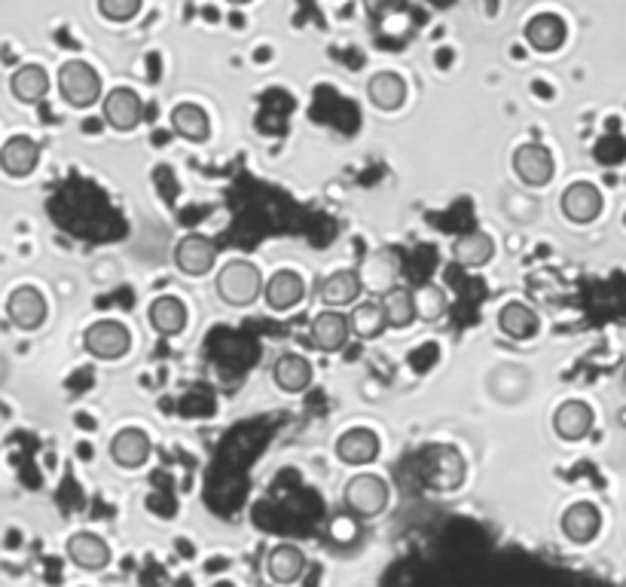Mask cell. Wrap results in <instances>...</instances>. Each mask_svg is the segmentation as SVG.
<instances>
[{
    "label": "cell",
    "instance_id": "52a82bcc",
    "mask_svg": "<svg viewBox=\"0 0 626 587\" xmlns=\"http://www.w3.org/2000/svg\"><path fill=\"white\" fill-rule=\"evenodd\" d=\"M175 263L184 276H209L211 270H214V263H217V245L211 242L209 236H202V233H190V236H184L177 242Z\"/></svg>",
    "mask_w": 626,
    "mask_h": 587
},
{
    "label": "cell",
    "instance_id": "6da1fadb",
    "mask_svg": "<svg viewBox=\"0 0 626 587\" xmlns=\"http://www.w3.org/2000/svg\"><path fill=\"white\" fill-rule=\"evenodd\" d=\"M465 457L450 444H434L418 453V477L434 492H455L465 484Z\"/></svg>",
    "mask_w": 626,
    "mask_h": 587
},
{
    "label": "cell",
    "instance_id": "5b68a950",
    "mask_svg": "<svg viewBox=\"0 0 626 587\" xmlns=\"http://www.w3.org/2000/svg\"><path fill=\"white\" fill-rule=\"evenodd\" d=\"M83 346H86V352L96 355V359L116 361L129 352L132 334L126 325H120V322H113V319H101L96 325L86 327Z\"/></svg>",
    "mask_w": 626,
    "mask_h": 587
},
{
    "label": "cell",
    "instance_id": "277c9868",
    "mask_svg": "<svg viewBox=\"0 0 626 587\" xmlns=\"http://www.w3.org/2000/svg\"><path fill=\"white\" fill-rule=\"evenodd\" d=\"M59 92L71 108H92L101 98V77L83 59H71L59 67Z\"/></svg>",
    "mask_w": 626,
    "mask_h": 587
},
{
    "label": "cell",
    "instance_id": "3957f363",
    "mask_svg": "<svg viewBox=\"0 0 626 587\" xmlns=\"http://www.w3.org/2000/svg\"><path fill=\"white\" fill-rule=\"evenodd\" d=\"M342 502L352 511L354 517L361 521H370V517H379L383 511L391 502V492H388V484L379 477V474H354L352 480L346 484V492H342Z\"/></svg>",
    "mask_w": 626,
    "mask_h": 587
},
{
    "label": "cell",
    "instance_id": "30bf717a",
    "mask_svg": "<svg viewBox=\"0 0 626 587\" xmlns=\"http://www.w3.org/2000/svg\"><path fill=\"white\" fill-rule=\"evenodd\" d=\"M553 153L544 145H523L514 153L516 178L526 187H544L553 180Z\"/></svg>",
    "mask_w": 626,
    "mask_h": 587
},
{
    "label": "cell",
    "instance_id": "4316f807",
    "mask_svg": "<svg viewBox=\"0 0 626 587\" xmlns=\"http://www.w3.org/2000/svg\"><path fill=\"white\" fill-rule=\"evenodd\" d=\"M492 254H496V242L480 229L462 233L452 242V261L462 263V266H483V263L492 261Z\"/></svg>",
    "mask_w": 626,
    "mask_h": 587
},
{
    "label": "cell",
    "instance_id": "d6986e66",
    "mask_svg": "<svg viewBox=\"0 0 626 587\" xmlns=\"http://www.w3.org/2000/svg\"><path fill=\"white\" fill-rule=\"evenodd\" d=\"M337 457L346 465H367V462L379 457V435L370 432V428H349L337 440Z\"/></svg>",
    "mask_w": 626,
    "mask_h": 587
},
{
    "label": "cell",
    "instance_id": "484cf974",
    "mask_svg": "<svg viewBox=\"0 0 626 587\" xmlns=\"http://www.w3.org/2000/svg\"><path fill=\"white\" fill-rule=\"evenodd\" d=\"M526 40L538 52H553V49H560L565 43V22L556 13H541V16L529 18Z\"/></svg>",
    "mask_w": 626,
    "mask_h": 587
},
{
    "label": "cell",
    "instance_id": "4fadbf2b",
    "mask_svg": "<svg viewBox=\"0 0 626 587\" xmlns=\"http://www.w3.org/2000/svg\"><path fill=\"white\" fill-rule=\"evenodd\" d=\"M263 297H266V307L275 312H288L293 307H300L305 297L303 278L297 276L293 270H278L270 276V282L263 285Z\"/></svg>",
    "mask_w": 626,
    "mask_h": 587
},
{
    "label": "cell",
    "instance_id": "f546056e",
    "mask_svg": "<svg viewBox=\"0 0 626 587\" xmlns=\"http://www.w3.org/2000/svg\"><path fill=\"white\" fill-rule=\"evenodd\" d=\"M383 310H386L388 327H406L416 322V300L406 288H391L383 294Z\"/></svg>",
    "mask_w": 626,
    "mask_h": 587
},
{
    "label": "cell",
    "instance_id": "2e32d148",
    "mask_svg": "<svg viewBox=\"0 0 626 587\" xmlns=\"http://www.w3.org/2000/svg\"><path fill=\"white\" fill-rule=\"evenodd\" d=\"M602 529V511L593 502H575L562 514V533L575 545H590Z\"/></svg>",
    "mask_w": 626,
    "mask_h": 587
},
{
    "label": "cell",
    "instance_id": "cb8c5ba5",
    "mask_svg": "<svg viewBox=\"0 0 626 587\" xmlns=\"http://www.w3.org/2000/svg\"><path fill=\"white\" fill-rule=\"evenodd\" d=\"M498 327H501V334L511 337V340H529V337L538 334V315H535V310L526 307V303L511 300V303H504L501 312H498Z\"/></svg>",
    "mask_w": 626,
    "mask_h": 587
},
{
    "label": "cell",
    "instance_id": "603a6c76",
    "mask_svg": "<svg viewBox=\"0 0 626 587\" xmlns=\"http://www.w3.org/2000/svg\"><path fill=\"white\" fill-rule=\"evenodd\" d=\"M367 96L379 111H398L403 101H406V83H403L401 74H395V71H379V74L370 77Z\"/></svg>",
    "mask_w": 626,
    "mask_h": 587
},
{
    "label": "cell",
    "instance_id": "8fae6325",
    "mask_svg": "<svg viewBox=\"0 0 626 587\" xmlns=\"http://www.w3.org/2000/svg\"><path fill=\"white\" fill-rule=\"evenodd\" d=\"M562 214L572 224H593L596 217L602 214V193L599 187L590 180H578L572 187H565L562 193Z\"/></svg>",
    "mask_w": 626,
    "mask_h": 587
},
{
    "label": "cell",
    "instance_id": "f1b7e54d",
    "mask_svg": "<svg viewBox=\"0 0 626 587\" xmlns=\"http://www.w3.org/2000/svg\"><path fill=\"white\" fill-rule=\"evenodd\" d=\"M10 89H13V96H16L22 104H37V101L49 92V74L40 65H22L16 74H13Z\"/></svg>",
    "mask_w": 626,
    "mask_h": 587
},
{
    "label": "cell",
    "instance_id": "e0dca14e",
    "mask_svg": "<svg viewBox=\"0 0 626 587\" xmlns=\"http://www.w3.org/2000/svg\"><path fill=\"white\" fill-rule=\"evenodd\" d=\"M593 428V410L584 401H565L553 413V432L560 435L562 440H580L590 435Z\"/></svg>",
    "mask_w": 626,
    "mask_h": 587
},
{
    "label": "cell",
    "instance_id": "ffe728a7",
    "mask_svg": "<svg viewBox=\"0 0 626 587\" xmlns=\"http://www.w3.org/2000/svg\"><path fill=\"white\" fill-rule=\"evenodd\" d=\"M266 572L278 585H293L305 572V554L297 545H275L266 557Z\"/></svg>",
    "mask_w": 626,
    "mask_h": 587
},
{
    "label": "cell",
    "instance_id": "7402d4cb",
    "mask_svg": "<svg viewBox=\"0 0 626 587\" xmlns=\"http://www.w3.org/2000/svg\"><path fill=\"white\" fill-rule=\"evenodd\" d=\"M273 379L278 389L290 391V395L305 391L312 386V364L303 355H297V352H285L281 359L275 361Z\"/></svg>",
    "mask_w": 626,
    "mask_h": 587
},
{
    "label": "cell",
    "instance_id": "7a4b0ae2",
    "mask_svg": "<svg viewBox=\"0 0 626 587\" xmlns=\"http://www.w3.org/2000/svg\"><path fill=\"white\" fill-rule=\"evenodd\" d=\"M214 288H217V297L224 303L241 310V307H251L263 294V276H260V270L251 261H229L217 273Z\"/></svg>",
    "mask_w": 626,
    "mask_h": 587
},
{
    "label": "cell",
    "instance_id": "d4e9b609",
    "mask_svg": "<svg viewBox=\"0 0 626 587\" xmlns=\"http://www.w3.org/2000/svg\"><path fill=\"white\" fill-rule=\"evenodd\" d=\"M172 129L184 138V141H209L211 135V120L209 114L193 104V101H184V104H177L175 111H172Z\"/></svg>",
    "mask_w": 626,
    "mask_h": 587
},
{
    "label": "cell",
    "instance_id": "44dd1931",
    "mask_svg": "<svg viewBox=\"0 0 626 587\" xmlns=\"http://www.w3.org/2000/svg\"><path fill=\"white\" fill-rule=\"evenodd\" d=\"M361 273L358 270H337L334 276L324 278L322 285V300L324 307L330 310H342V307H352L354 300L361 297Z\"/></svg>",
    "mask_w": 626,
    "mask_h": 587
},
{
    "label": "cell",
    "instance_id": "8992f818",
    "mask_svg": "<svg viewBox=\"0 0 626 587\" xmlns=\"http://www.w3.org/2000/svg\"><path fill=\"white\" fill-rule=\"evenodd\" d=\"M349 334H352V325H349V315H342L339 310L318 312L309 325V342L324 352V355H334V352H342L346 342H349Z\"/></svg>",
    "mask_w": 626,
    "mask_h": 587
},
{
    "label": "cell",
    "instance_id": "1f68e13d",
    "mask_svg": "<svg viewBox=\"0 0 626 587\" xmlns=\"http://www.w3.org/2000/svg\"><path fill=\"white\" fill-rule=\"evenodd\" d=\"M364 7H367V13L373 18H386L401 13L403 7H406V0H364Z\"/></svg>",
    "mask_w": 626,
    "mask_h": 587
},
{
    "label": "cell",
    "instance_id": "4dcf8cb0",
    "mask_svg": "<svg viewBox=\"0 0 626 587\" xmlns=\"http://www.w3.org/2000/svg\"><path fill=\"white\" fill-rule=\"evenodd\" d=\"M145 0H98V13L111 22H132L141 13Z\"/></svg>",
    "mask_w": 626,
    "mask_h": 587
},
{
    "label": "cell",
    "instance_id": "9a60e30c",
    "mask_svg": "<svg viewBox=\"0 0 626 587\" xmlns=\"http://www.w3.org/2000/svg\"><path fill=\"white\" fill-rule=\"evenodd\" d=\"M150 450H153V444H150L147 432H141V428H123L111 440V459L120 469H129V472L145 465L147 459H150Z\"/></svg>",
    "mask_w": 626,
    "mask_h": 587
},
{
    "label": "cell",
    "instance_id": "9c48e42d",
    "mask_svg": "<svg viewBox=\"0 0 626 587\" xmlns=\"http://www.w3.org/2000/svg\"><path fill=\"white\" fill-rule=\"evenodd\" d=\"M47 297L32 288V285H22L16 291L10 294V300H7V315H10V322L22 330H37V327L47 322Z\"/></svg>",
    "mask_w": 626,
    "mask_h": 587
},
{
    "label": "cell",
    "instance_id": "83f0119b",
    "mask_svg": "<svg viewBox=\"0 0 626 587\" xmlns=\"http://www.w3.org/2000/svg\"><path fill=\"white\" fill-rule=\"evenodd\" d=\"M349 325H352L354 337H361V340H376V337L388 327L383 300H364V303H358L352 310V315H349Z\"/></svg>",
    "mask_w": 626,
    "mask_h": 587
},
{
    "label": "cell",
    "instance_id": "d6a6232c",
    "mask_svg": "<svg viewBox=\"0 0 626 587\" xmlns=\"http://www.w3.org/2000/svg\"><path fill=\"white\" fill-rule=\"evenodd\" d=\"M229 3H236V7H245V3H251V0H229Z\"/></svg>",
    "mask_w": 626,
    "mask_h": 587
},
{
    "label": "cell",
    "instance_id": "7c38bea8",
    "mask_svg": "<svg viewBox=\"0 0 626 587\" xmlns=\"http://www.w3.org/2000/svg\"><path fill=\"white\" fill-rule=\"evenodd\" d=\"M40 163V145L28 135H13L0 147V168L10 178H28Z\"/></svg>",
    "mask_w": 626,
    "mask_h": 587
},
{
    "label": "cell",
    "instance_id": "836d02e7",
    "mask_svg": "<svg viewBox=\"0 0 626 587\" xmlns=\"http://www.w3.org/2000/svg\"><path fill=\"white\" fill-rule=\"evenodd\" d=\"M624 383H626V367H624Z\"/></svg>",
    "mask_w": 626,
    "mask_h": 587
},
{
    "label": "cell",
    "instance_id": "ba28073f",
    "mask_svg": "<svg viewBox=\"0 0 626 587\" xmlns=\"http://www.w3.org/2000/svg\"><path fill=\"white\" fill-rule=\"evenodd\" d=\"M101 111H104V120H108L111 129L132 132L145 120V101H141V96H138L135 89H129V86H116V89H111V92L104 96Z\"/></svg>",
    "mask_w": 626,
    "mask_h": 587
},
{
    "label": "cell",
    "instance_id": "ac0fdd59",
    "mask_svg": "<svg viewBox=\"0 0 626 587\" xmlns=\"http://www.w3.org/2000/svg\"><path fill=\"white\" fill-rule=\"evenodd\" d=\"M147 319H150V325L156 334L162 337H177L184 327H187V307H184V300H177L172 294H165V297H156L153 303H150V310H147Z\"/></svg>",
    "mask_w": 626,
    "mask_h": 587
},
{
    "label": "cell",
    "instance_id": "5bb4252c",
    "mask_svg": "<svg viewBox=\"0 0 626 587\" xmlns=\"http://www.w3.org/2000/svg\"><path fill=\"white\" fill-rule=\"evenodd\" d=\"M67 557H71L74 566H80L86 572H98L111 563V548L96 533H74L67 538Z\"/></svg>",
    "mask_w": 626,
    "mask_h": 587
}]
</instances>
